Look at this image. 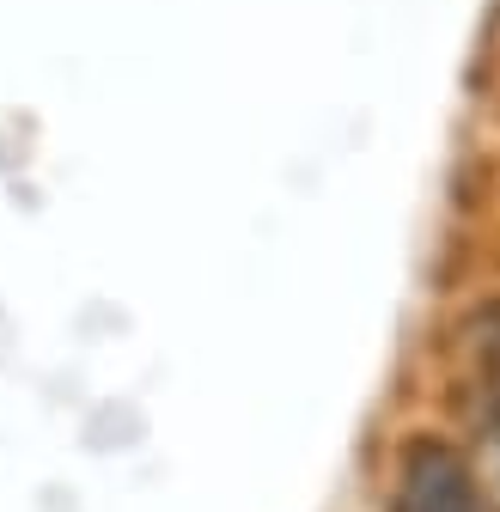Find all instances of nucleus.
<instances>
[{
	"label": "nucleus",
	"instance_id": "nucleus-1",
	"mask_svg": "<svg viewBox=\"0 0 500 512\" xmlns=\"http://www.w3.org/2000/svg\"><path fill=\"white\" fill-rule=\"evenodd\" d=\"M385 512H488L470 439L409 427L385 458Z\"/></svg>",
	"mask_w": 500,
	"mask_h": 512
},
{
	"label": "nucleus",
	"instance_id": "nucleus-2",
	"mask_svg": "<svg viewBox=\"0 0 500 512\" xmlns=\"http://www.w3.org/2000/svg\"><path fill=\"white\" fill-rule=\"evenodd\" d=\"M470 372H464V409H470V452L488 488V512H500V299L470 317Z\"/></svg>",
	"mask_w": 500,
	"mask_h": 512
}]
</instances>
